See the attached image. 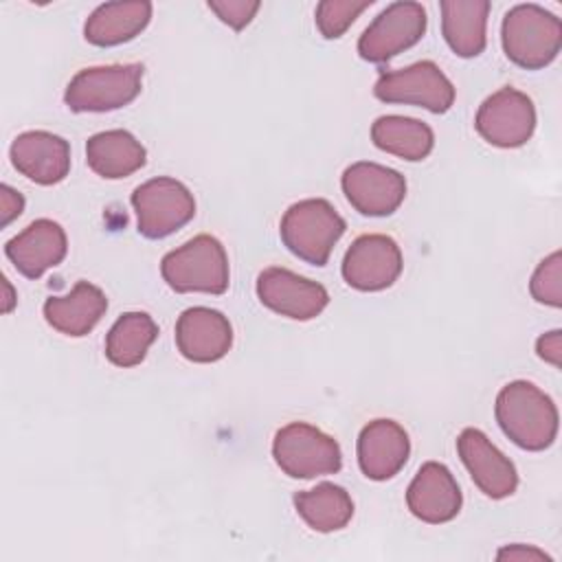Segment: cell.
I'll return each instance as SVG.
<instances>
[{
  "mask_svg": "<svg viewBox=\"0 0 562 562\" xmlns=\"http://www.w3.org/2000/svg\"><path fill=\"white\" fill-rule=\"evenodd\" d=\"M496 422L522 450H544L558 435V408L553 400L527 380L505 384L496 395Z\"/></svg>",
  "mask_w": 562,
  "mask_h": 562,
  "instance_id": "cell-1",
  "label": "cell"
},
{
  "mask_svg": "<svg viewBox=\"0 0 562 562\" xmlns=\"http://www.w3.org/2000/svg\"><path fill=\"white\" fill-rule=\"evenodd\" d=\"M501 40L509 61L527 70H538L558 57L562 22L538 4H516L505 13Z\"/></svg>",
  "mask_w": 562,
  "mask_h": 562,
  "instance_id": "cell-2",
  "label": "cell"
},
{
  "mask_svg": "<svg viewBox=\"0 0 562 562\" xmlns=\"http://www.w3.org/2000/svg\"><path fill=\"white\" fill-rule=\"evenodd\" d=\"M345 228V220L327 200L310 198L283 213L279 233L292 255L307 263L325 266Z\"/></svg>",
  "mask_w": 562,
  "mask_h": 562,
  "instance_id": "cell-3",
  "label": "cell"
},
{
  "mask_svg": "<svg viewBox=\"0 0 562 562\" xmlns=\"http://www.w3.org/2000/svg\"><path fill=\"white\" fill-rule=\"evenodd\" d=\"M160 272L167 285L180 294H224L228 288V257L213 235H198L167 252Z\"/></svg>",
  "mask_w": 562,
  "mask_h": 562,
  "instance_id": "cell-4",
  "label": "cell"
},
{
  "mask_svg": "<svg viewBox=\"0 0 562 562\" xmlns=\"http://www.w3.org/2000/svg\"><path fill=\"white\" fill-rule=\"evenodd\" d=\"M272 457L277 465L292 479L336 474L342 468L338 441L305 422H292L277 430Z\"/></svg>",
  "mask_w": 562,
  "mask_h": 562,
  "instance_id": "cell-5",
  "label": "cell"
},
{
  "mask_svg": "<svg viewBox=\"0 0 562 562\" xmlns=\"http://www.w3.org/2000/svg\"><path fill=\"white\" fill-rule=\"evenodd\" d=\"M143 66L114 64L79 70L64 94L72 112H110L132 103L140 92Z\"/></svg>",
  "mask_w": 562,
  "mask_h": 562,
  "instance_id": "cell-6",
  "label": "cell"
},
{
  "mask_svg": "<svg viewBox=\"0 0 562 562\" xmlns=\"http://www.w3.org/2000/svg\"><path fill=\"white\" fill-rule=\"evenodd\" d=\"M132 206L136 211L138 233L147 239H162L195 215L193 193L176 178H151L134 189Z\"/></svg>",
  "mask_w": 562,
  "mask_h": 562,
  "instance_id": "cell-7",
  "label": "cell"
},
{
  "mask_svg": "<svg viewBox=\"0 0 562 562\" xmlns=\"http://www.w3.org/2000/svg\"><path fill=\"white\" fill-rule=\"evenodd\" d=\"M373 94L384 103L419 105L435 114L448 112L454 103V86L428 59L402 70H384L373 86Z\"/></svg>",
  "mask_w": 562,
  "mask_h": 562,
  "instance_id": "cell-8",
  "label": "cell"
},
{
  "mask_svg": "<svg viewBox=\"0 0 562 562\" xmlns=\"http://www.w3.org/2000/svg\"><path fill=\"white\" fill-rule=\"evenodd\" d=\"M474 127L490 145L514 149L531 138L536 130V108L525 92L505 86L479 105Z\"/></svg>",
  "mask_w": 562,
  "mask_h": 562,
  "instance_id": "cell-9",
  "label": "cell"
},
{
  "mask_svg": "<svg viewBox=\"0 0 562 562\" xmlns=\"http://www.w3.org/2000/svg\"><path fill=\"white\" fill-rule=\"evenodd\" d=\"M426 31V11L419 2L389 4L360 35L358 53L371 64H384L415 46Z\"/></svg>",
  "mask_w": 562,
  "mask_h": 562,
  "instance_id": "cell-10",
  "label": "cell"
},
{
  "mask_svg": "<svg viewBox=\"0 0 562 562\" xmlns=\"http://www.w3.org/2000/svg\"><path fill=\"white\" fill-rule=\"evenodd\" d=\"M402 272V250L393 237L369 233L353 239L342 259V279L360 292L391 288Z\"/></svg>",
  "mask_w": 562,
  "mask_h": 562,
  "instance_id": "cell-11",
  "label": "cell"
},
{
  "mask_svg": "<svg viewBox=\"0 0 562 562\" xmlns=\"http://www.w3.org/2000/svg\"><path fill=\"white\" fill-rule=\"evenodd\" d=\"M340 184L349 204L369 217L391 215L406 195L404 176L378 162H353L345 169Z\"/></svg>",
  "mask_w": 562,
  "mask_h": 562,
  "instance_id": "cell-12",
  "label": "cell"
},
{
  "mask_svg": "<svg viewBox=\"0 0 562 562\" xmlns=\"http://www.w3.org/2000/svg\"><path fill=\"white\" fill-rule=\"evenodd\" d=\"M257 296L268 310L294 321L316 318L329 303V294L321 283L279 266L259 272Z\"/></svg>",
  "mask_w": 562,
  "mask_h": 562,
  "instance_id": "cell-13",
  "label": "cell"
},
{
  "mask_svg": "<svg viewBox=\"0 0 562 562\" xmlns=\"http://www.w3.org/2000/svg\"><path fill=\"white\" fill-rule=\"evenodd\" d=\"M457 450L474 485L490 498H507L518 487L514 463L479 428H463Z\"/></svg>",
  "mask_w": 562,
  "mask_h": 562,
  "instance_id": "cell-14",
  "label": "cell"
},
{
  "mask_svg": "<svg viewBox=\"0 0 562 562\" xmlns=\"http://www.w3.org/2000/svg\"><path fill=\"white\" fill-rule=\"evenodd\" d=\"M461 490L452 472L437 461L424 463L406 492L411 514L430 525L452 520L461 509Z\"/></svg>",
  "mask_w": 562,
  "mask_h": 562,
  "instance_id": "cell-15",
  "label": "cell"
},
{
  "mask_svg": "<svg viewBox=\"0 0 562 562\" xmlns=\"http://www.w3.org/2000/svg\"><path fill=\"white\" fill-rule=\"evenodd\" d=\"M178 351L191 362H215L233 345L228 318L211 307H189L176 323Z\"/></svg>",
  "mask_w": 562,
  "mask_h": 562,
  "instance_id": "cell-16",
  "label": "cell"
},
{
  "mask_svg": "<svg viewBox=\"0 0 562 562\" xmlns=\"http://www.w3.org/2000/svg\"><path fill=\"white\" fill-rule=\"evenodd\" d=\"M11 162L37 184H57L70 171V147L57 134L31 130L11 143Z\"/></svg>",
  "mask_w": 562,
  "mask_h": 562,
  "instance_id": "cell-17",
  "label": "cell"
},
{
  "mask_svg": "<svg viewBox=\"0 0 562 562\" xmlns=\"http://www.w3.org/2000/svg\"><path fill=\"white\" fill-rule=\"evenodd\" d=\"M408 454V435L393 419H373L358 437V463L362 474L371 481L395 476L406 465Z\"/></svg>",
  "mask_w": 562,
  "mask_h": 562,
  "instance_id": "cell-18",
  "label": "cell"
},
{
  "mask_svg": "<svg viewBox=\"0 0 562 562\" xmlns=\"http://www.w3.org/2000/svg\"><path fill=\"white\" fill-rule=\"evenodd\" d=\"M66 250L68 241L64 228L46 217L31 222L4 246L9 261L29 279H40L48 268L61 263Z\"/></svg>",
  "mask_w": 562,
  "mask_h": 562,
  "instance_id": "cell-19",
  "label": "cell"
},
{
  "mask_svg": "<svg viewBox=\"0 0 562 562\" xmlns=\"http://www.w3.org/2000/svg\"><path fill=\"white\" fill-rule=\"evenodd\" d=\"M108 299L101 288L79 281L66 296H48L44 303L46 323L66 336H86L105 314Z\"/></svg>",
  "mask_w": 562,
  "mask_h": 562,
  "instance_id": "cell-20",
  "label": "cell"
},
{
  "mask_svg": "<svg viewBox=\"0 0 562 562\" xmlns=\"http://www.w3.org/2000/svg\"><path fill=\"white\" fill-rule=\"evenodd\" d=\"M86 160L97 176L119 180L138 171L147 160V151L127 130H108L88 138Z\"/></svg>",
  "mask_w": 562,
  "mask_h": 562,
  "instance_id": "cell-21",
  "label": "cell"
},
{
  "mask_svg": "<svg viewBox=\"0 0 562 562\" xmlns=\"http://www.w3.org/2000/svg\"><path fill=\"white\" fill-rule=\"evenodd\" d=\"M151 18V2H105L86 20L83 35L94 46H119L134 40Z\"/></svg>",
  "mask_w": 562,
  "mask_h": 562,
  "instance_id": "cell-22",
  "label": "cell"
},
{
  "mask_svg": "<svg viewBox=\"0 0 562 562\" xmlns=\"http://www.w3.org/2000/svg\"><path fill=\"white\" fill-rule=\"evenodd\" d=\"M441 33L448 46L459 57H476L485 48V26L490 2L487 0H443L441 4Z\"/></svg>",
  "mask_w": 562,
  "mask_h": 562,
  "instance_id": "cell-23",
  "label": "cell"
},
{
  "mask_svg": "<svg viewBox=\"0 0 562 562\" xmlns=\"http://www.w3.org/2000/svg\"><path fill=\"white\" fill-rule=\"evenodd\" d=\"M371 140L378 149L404 160H424L435 145L432 130L417 119L386 114L371 125Z\"/></svg>",
  "mask_w": 562,
  "mask_h": 562,
  "instance_id": "cell-24",
  "label": "cell"
},
{
  "mask_svg": "<svg viewBox=\"0 0 562 562\" xmlns=\"http://www.w3.org/2000/svg\"><path fill=\"white\" fill-rule=\"evenodd\" d=\"M294 507L307 527L321 533L347 527L353 516V501L345 487L321 483L294 496Z\"/></svg>",
  "mask_w": 562,
  "mask_h": 562,
  "instance_id": "cell-25",
  "label": "cell"
},
{
  "mask_svg": "<svg viewBox=\"0 0 562 562\" xmlns=\"http://www.w3.org/2000/svg\"><path fill=\"white\" fill-rule=\"evenodd\" d=\"M158 338V325L145 312L123 314L105 338V356L116 367H136L145 360L147 349Z\"/></svg>",
  "mask_w": 562,
  "mask_h": 562,
  "instance_id": "cell-26",
  "label": "cell"
},
{
  "mask_svg": "<svg viewBox=\"0 0 562 562\" xmlns=\"http://www.w3.org/2000/svg\"><path fill=\"white\" fill-rule=\"evenodd\" d=\"M369 7H371V0H362V2H356V0H323L316 7V26H318L323 37L336 40Z\"/></svg>",
  "mask_w": 562,
  "mask_h": 562,
  "instance_id": "cell-27",
  "label": "cell"
},
{
  "mask_svg": "<svg viewBox=\"0 0 562 562\" xmlns=\"http://www.w3.org/2000/svg\"><path fill=\"white\" fill-rule=\"evenodd\" d=\"M531 296L538 303L560 307L562 305V255L560 250L542 259L529 283Z\"/></svg>",
  "mask_w": 562,
  "mask_h": 562,
  "instance_id": "cell-28",
  "label": "cell"
},
{
  "mask_svg": "<svg viewBox=\"0 0 562 562\" xmlns=\"http://www.w3.org/2000/svg\"><path fill=\"white\" fill-rule=\"evenodd\" d=\"M257 0H209V9L231 29L241 31L259 11Z\"/></svg>",
  "mask_w": 562,
  "mask_h": 562,
  "instance_id": "cell-29",
  "label": "cell"
},
{
  "mask_svg": "<svg viewBox=\"0 0 562 562\" xmlns=\"http://www.w3.org/2000/svg\"><path fill=\"white\" fill-rule=\"evenodd\" d=\"M536 351L544 362L560 367L562 364V331L553 329V331L542 334L536 342Z\"/></svg>",
  "mask_w": 562,
  "mask_h": 562,
  "instance_id": "cell-30",
  "label": "cell"
},
{
  "mask_svg": "<svg viewBox=\"0 0 562 562\" xmlns=\"http://www.w3.org/2000/svg\"><path fill=\"white\" fill-rule=\"evenodd\" d=\"M0 204H2V220L0 226H9L22 211H24V198L22 193H18L15 189H11L9 184L0 187Z\"/></svg>",
  "mask_w": 562,
  "mask_h": 562,
  "instance_id": "cell-31",
  "label": "cell"
},
{
  "mask_svg": "<svg viewBox=\"0 0 562 562\" xmlns=\"http://www.w3.org/2000/svg\"><path fill=\"white\" fill-rule=\"evenodd\" d=\"M498 560H518V562H531V560H551L544 551L536 549V547H525V544H512V547H503L496 555Z\"/></svg>",
  "mask_w": 562,
  "mask_h": 562,
  "instance_id": "cell-32",
  "label": "cell"
},
{
  "mask_svg": "<svg viewBox=\"0 0 562 562\" xmlns=\"http://www.w3.org/2000/svg\"><path fill=\"white\" fill-rule=\"evenodd\" d=\"M2 288H4V305H2V312L9 314V312L13 310V305H15V294H13V288H11V283H9L7 277L2 279Z\"/></svg>",
  "mask_w": 562,
  "mask_h": 562,
  "instance_id": "cell-33",
  "label": "cell"
}]
</instances>
